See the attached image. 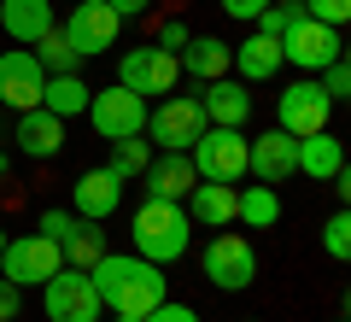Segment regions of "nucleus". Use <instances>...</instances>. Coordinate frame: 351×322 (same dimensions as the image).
Listing matches in <instances>:
<instances>
[{
	"instance_id": "2eb2a0df",
	"label": "nucleus",
	"mask_w": 351,
	"mask_h": 322,
	"mask_svg": "<svg viewBox=\"0 0 351 322\" xmlns=\"http://www.w3.org/2000/svg\"><path fill=\"white\" fill-rule=\"evenodd\" d=\"M252 82L240 76H217V82H199V106H205V124H223V129H246L252 117Z\"/></svg>"
},
{
	"instance_id": "f8f14e48",
	"label": "nucleus",
	"mask_w": 351,
	"mask_h": 322,
	"mask_svg": "<svg viewBox=\"0 0 351 322\" xmlns=\"http://www.w3.org/2000/svg\"><path fill=\"white\" fill-rule=\"evenodd\" d=\"M339 53H346V36H339L334 24H316V18H299V24L281 36V59L299 65L304 76H316L322 65H334Z\"/></svg>"
},
{
	"instance_id": "423d86ee",
	"label": "nucleus",
	"mask_w": 351,
	"mask_h": 322,
	"mask_svg": "<svg viewBox=\"0 0 351 322\" xmlns=\"http://www.w3.org/2000/svg\"><path fill=\"white\" fill-rule=\"evenodd\" d=\"M59 270H64V252L47 235H6V246H0V275L12 287H41Z\"/></svg>"
},
{
	"instance_id": "cd10ccee",
	"label": "nucleus",
	"mask_w": 351,
	"mask_h": 322,
	"mask_svg": "<svg viewBox=\"0 0 351 322\" xmlns=\"http://www.w3.org/2000/svg\"><path fill=\"white\" fill-rule=\"evenodd\" d=\"M147 164H152V141H141V135L135 141H112V164H106V170H112L117 182H135Z\"/></svg>"
},
{
	"instance_id": "393cba45",
	"label": "nucleus",
	"mask_w": 351,
	"mask_h": 322,
	"mask_svg": "<svg viewBox=\"0 0 351 322\" xmlns=\"http://www.w3.org/2000/svg\"><path fill=\"white\" fill-rule=\"evenodd\" d=\"M59 252H64V264H71V270H94V264L106 258V229L94 223V217H76L71 235L59 240Z\"/></svg>"
},
{
	"instance_id": "f257e3e1",
	"label": "nucleus",
	"mask_w": 351,
	"mask_h": 322,
	"mask_svg": "<svg viewBox=\"0 0 351 322\" xmlns=\"http://www.w3.org/2000/svg\"><path fill=\"white\" fill-rule=\"evenodd\" d=\"M100 305L112 317H147L170 299V281H164V264H147L141 252H106L94 270H88Z\"/></svg>"
},
{
	"instance_id": "9d476101",
	"label": "nucleus",
	"mask_w": 351,
	"mask_h": 322,
	"mask_svg": "<svg viewBox=\"0 0 351 322\" xmlns=\"http://www.w3.org/2000/svg\"><path fill=\"white\" fill-rule=\"evenodd\" d=\"M176 76H182V65H176V53H164L158 41H141V47H129L123 59H117V82H123L129 94H141V100L176 94Z\"/></svg>"
},
{
	"instance_id": "a878e982",
	"label": "nucleus",
	"mask_w": 351,
	"mask_h": 322,
	"mask_svg": "<svg viewBox=\"0 0 351 322\" xmlns=\"http://www.w3.org/2000/svg\"><path fill=\"white\" fill-rule=\"evenodd\" d=\"M88 94H94V88H88L76 71H64V76H47L41 106H47L53 117H82V112H88Z\"/></svg>"
},
{
	"instance_id": "aec40b11",
	"label": "nucleus",
	"mask_w": 351,
	"mask_h": 322,
	"mask_svg": "<svg viewBox=\"0 0 351 322\" xmlns=\"http://www.w3.org/2000/svg\"><path fill=\"white\" fill-rule=\"evenodd\" d=\"M281 65H287V59H281V41H276V36H246V41H234L228 71H234L240 82H269Z\"/></svg>"
},
{
	"instance_id": "6e6552de",
	"label": "nucleus",
	"mask_w": 351,
	"mask_h": 322,
	"mask_svg": "<svg viewBox=\"0 0 351 322\" xmlns=\"http://www.w3.org/2000/svg\"><path fill=\"white\" fill-rule=\"evenodd\" d=\"M41 310H47V322H100L106 317L88 270H71V264H64L53 281H41Z\"/></svg>"
},
{
	"instance_id": "72a5a7b5",
	"label": "nucleus",
	"mask_w": 351,
	"mask_h": 322,
	"mask_svg": "<svg viewBox=\"0 0 351 322\" xmlns=\"http://www.w3.org/2000/svg\"><path fill=\"white\" fill-rule=\"evenodd\" d=\"M147 322H199V310L182 305V299H164L158 310H147Z\"/></svg>"
},
{
	"instance_id": "f704fd0d",
	"label": "nucleus",
	"mask_w": 351,
	"mask_h": 322,
	"mask_svg": "<svg viewBox=\"0 0 351 322\" xmlns=\"http://www.w3.org/2000/svg\"><path fill=\"white\" fill-rule=\"evenodd\" d=\"M188 41H193V30L182 24V18H170V24L158 30V47H164V53H182V47H188Z\"/></svg>"
},
{
	"instance_id": "7ed1b4c3",
	"label": "nucleus",
	"mask_w": 351,
	"mask_h": 322,
	"mask_svg": "<svg viewBox=\"0 0 351 322\" xmlns=\"http://www.w3.org/2000/svg\"><path fill=\"white\" fill-rule=\"evenodd\" d=\"M199 270H205V281H211L217 293H246V287L258 281V246H252L246 235L211 229V240H205V252H199Z\"/></svg>"
},
{
	"instance_id": "bb28decb",
	"label": "nucleus",
	"mask_w": 351,
	"mask_h": 322,
	"mask_svg": "<svg viewBox=\"0 0 351 322\" xmlns=\"http://www.w3.org/2000/svg\"><path fill=\"white\" fill-rule=\"evenodd\" d=\"M36 65H41V71H47V76H64V71H76V65H82V59H76V47H71V41H64V30L53 24L47 36L36 41Z\"/></svg>"
},
{
	"instance_id": "a19ab883",
	"label": "nucleus",
	"mask_w": 351,
	"mask_h": 322,
	"mask_svg": "<svg viewBox=\"0 0 351 322\" xmlns=\"http://www.w3.org/2000/svg\"><path fill=\"white\" fill-rule=\"evenodd\" d=\"M0 246H6V229H0Z\"/></svg>"
},
{
	"instance_id": "20e7f679",
	"label": "nucleus",
	"mask_w": 351,
	"mask_h": 322,
	"mask_svg": "<svg viewBox=\"0 0 351 322\" xmlns=\"http://www.w3.org/2000/svg\"><path fill=\"white\" fill-rule=\"evenodd\" d=\"M141 135H152V147H158V152H188L193 141L205 135L199 94H164L158 106H147V129H141Z\"/></svg>"
},
{
	"instance_id": "ddd939ff",
	"label": "nucleus",
	"mask_w": 351,
	"mask_h": 322,
	"mask_svg": "<svg viewBox=\"0 0 351 322\" xmlns=\"http://www.w3.org/2000/svg\"><path fill=\"white\" fill-rule=\"evenodd\" d=\"M246 176L263 187H281L287 176H299V141L287 129H269V135L246 141Z\"/></svg>"
},
{
	"instance_id": "1a4fd4ad",
	"label": "nucleus",
	"mask_w": 351,
	"mask_h": 322,
	"mask_svg": "<svg viewBox=\"0 0 351 322\" xmlns=\"http://www.w3.org/2000/svg\"><path fill=\"white\" fill-rule=\"evenodd\" d=\"M64 41L76 47V59H100V53L117 47V36H123V18L106 6V0H76L71 18H64Z\"/></svg>"
},
{
	"instance_id": "9b49d317",
	"label": "nucleus",
	"mask_w": 351,
	"mask_h": 322,
	"mask_svg": "<svg viewBox=\"0 0 351 322\" xmlns=\"http://www.w3.org/2000/svg\"><path fill=\"white\" fill-rule=\"evenodd\" d=\"M328 117H334V100L322 94L316 76H304V82H293V88H281V94H276V129H287L293 141L328 129Z\"/></svg>"
},
{
	"instance_id": "c756f323",
	"label": "nucleus",
	"mask_w": 351,
	"mask_h": 322,
	"mask_svg": "<svg viewBox=\"0 0 351 322\" xmlns=\"http://www.w3.org/2000/svg\"><path fill=\"white\" fill-rule=\"evenodd\" d=\"M316 82H322V94L334 100V106H346V100H351V65H346V53H339L334 65H322V71H316Z\"/></svg>"
},
{
	"instance_id": "5701e85b",
	"label": "nucleus",
	"mask_w": 351,
	"mask_h": 322,
	"mask_svg": "<svg viewBox=\"0 0 351 322\" xmlns=\"http://www.w3.org/2000/svg\"><path fill=\"white\" fill-rule=\"evenodd\" d=\"M339 170H346V147H339L328 129H316V135L299 141V176H311V182H334Z\"/></svg>"
},
{
	"instance_id": "c9c22d12",
	"label": "nucleus",
	"mask_w": 351,
	"mask_h": 322,
	"mask_svg": "<svg viewBox=\"0 0 351 322\" xmlns=\"http://www.w3.org/2000/svg\"><path fill=\"white\" fill-rule=\"evenodd\" d=\"M18 305H24V287H12L6 275H0V322H12V317H18Z\"/></svg>"
},
{
	"instance_id": "e433bc0d",
	"label": "nucleus",
	"mask_w": 351,
	"mask_h": 322,
	"mask_svg": "<svg viewBox=\"0 0 351 322\" xmlns=\"http://www.w3.org/2000/svg\"><path fill=\"white\" fill-rule=\"evenodd\" d=\"M263 6H269V0H223V12H228V18H240V24H252Z\"/></svg>"
},
{
	"instance_id": "b1692460",
	"label": "nucleus",
	"mask_w": 351,
	"mask_h": 322,
	"mask_svg": "<svg viewBox=\"0 0 351 322\" xmlns=\"http://www.w3.org/2000/svg\"><path fill=\"white\" fill-rule=\"evenodd\" d=\"M234 223H246V229H276L281 223V194L276 187H234Z\"/></svg>"
},
{
	"instance_id": "4be33fe9",
	"label": "nucleus",
	"mask_w": 351,
	"mask_h": 322,
	"mask_svg": "<svg viewBox=\"0 0 351 322\" xmlns=\"http://www.w3.org/2000/svg\"><path fill=\"white\" fill-rule=\"evenodd\" d=\"M228 59H234V47H228L223 36H193L188 47L176 53V65H182L193 82H217V76H228Z\"/></svg>"
},
{
	"instance_id": "f03ea898",
	"label": "nucleus",
	"mask_w": 351,
	"mask_h": 322,
	"mask_svg": "<svg viewBox=\"0 0 351 322\" xmlns=\"http://www.w3.org/2000/svg\"><path fill=\"white\" fill-rule=\"evenodd\" d=\"M129 246L147 264H176L193 246V217L182 199H141L129 217Z\"/></svg>"
},
{
	"instance_id": "0eeeda50",
	"label": "nucleus",
	"mask_w": 351,
	"mask_h": 322,
	"mask_svg": "<svg viewBox=\"0 0 351 322\" xmlns=\"http://www.w3.org/2000/svg\"><path fill=\"white\" fill-rule=\"evenodd\" d=\"M88 124H94L100 141H135L141 129H147V100L129 94L123 82L117 88H94V94H88Z\"/></svg>"
},
{
	"instance_id": "dca6fc26",
	"label": "nucleus",
	"mask_w": 351,
	"mask_h": 322,
	"mask_svg": "<svg viewBox=\"0 0 351 322\" xmlns=\"http://www.w3.org/2000/svg\"><path fill=\"white\" fill-rule=\"evenodd\" d=\"M18 152L24 159H36V164H47V159H59L64 152V117H53L47 106H29V112H18Z\"/></svg>"
},
{
	"instance_id": "4468645a",
	"label": "nucleus",
	"mask_w": 351,
	"mask_h": 322,
	"mask_svg": "<svg viewBox=\"0 0 351 322\" xmlns=\"http://www.w3.org/2000/svg\"><path fill=\"white\" fill-rule=\"evenodd\" d=\"M41 88H47V71L36 65V53H29V47L0 53V100H6L12 112H29V106H41Z\"/></svg>"
},
{
	"instance_id": "473e14b6",
	"label": "nucleus",
	"mask_w": 351,
	"mask_h": 322,
	"mask_svg": "<svg viewBox=\"0 0 351 322\" xmlns=\"http://www.w3.org/2000/svg\"><path fill=\"white\" fill-rule=\"evenodd\" d=\"M71 223H76V211H41V217H36V235H47L53 246H59V240L71 235Z\"/></svg>"
},
{
	"instance_id": "ea45409f",
	"label": "nucleus",
	"mask_w": 351,
	"mask_h": 322,
	"mask_svg": "<svg viewBox=\"0 0 351 322\" xmlns=\"http://www.w3.org/2000/svg\"><path fill=\"white\" fill-rule=\"evenodd\" d=\"M0 176H6V152H0Z\"/></svg>"
},
{
	"instance_id": "6ab92c4d",
	"label": "nucleus",
	"mask_w": 351,
	"mask_h": 322,
	"mask_svg": "<svg viewBox=\"0 0 351 322\" xmlns=\"http://www.w3.org/2000/svg\"><path fill=\"white\" fill-rule=\"evenodd\" d=\"M53 24H59V18H53V0H0V30H6L18 47H36Z\"/></svg>"
},
{
	"instance_id": "c85d7f7f",
	"label": "nucleus",
	"mask_w": 351,
	"mask_h": 322,
	"mask_svg": "<svg viewBox=\"0 0 351 322\" xmlns=\"http://www.w3.org/2000/svg\"><path fill=\"white\" fill-rule=\"evenodd\" d=\"M299 18H304V6H299V0H269V6H263V12L252 18V24H258V36H276V41H281L293 24H299Z\"/></svg>"
},
{
	"instance_id": "f3484780",
	"label": "nucleus",
	"mask_w": 351,
	"mask_h": 322,
	"mask_svg": "<svg viewBox=\"0 0 351 322\" xmlns=\"http://www.w3.org/2000/svg\"><path fill=\"white\" fill-rule=\"evenodd\" d=\"M117 205H123V182H117L106 164H100V170H82V176L71 182V211H76V217H94V223H106Z\"/></svg>"
},
{
	"instance_id": "58836bf2",
	"label": "nucleus",
	"mask_w": 351,
	"mask_h": 322,
	"mask_svg": "<svg viewBox=\"0 0 351 322\" xmlns=\"http://www.w3.org/2000/svg\"><path fill=\"white\" fill-rule=\"evenodd\" d=\"M117 322H147V317H117Z\"/></svg>"
},
{
	"instance_id": "412c9836",
	"label": "nucleus",
	"mask_w": 351,
	"mask_h": 322,
	"mask_svg": "<svg viewBox=\"0 0 351 322\" xmlns=\"http://www.w3.org/2000/svg\"><path fill=\"white\" fill-rule=\"evenodd\" d=\"M182 205H188L193 229H228L234 223V187L228 182H193V194Z\"/></svg>"
},
{
	"instance_id": "4c0bfd02",
	"label": "nucleus",
	"mask_w": 351,
	"mask_h": 322,
	"mask_svg": "<svg viewBox=\"0 0 351 322\" xmlns=\"http://www.w3.org/2000/svg\"><path fill=\"white\" fill-rule=\"evenodd\" d=\"M117 18H141V12H152V0H106Z\"/></svg>"
},
{
	"instance_id": "39448f33",
	"label": "nucleus",
	"mask_w": 351,
	"mask_h": 322,
	"mask_svg": "<svg viewBox=\"0 0 351 322\" xmlns=\"http://www.w3.org/2000/svg\"><path fill=\"white\" fill-rule=\"evenodd\" d=\"M193 176L199 182H228L234 187L246 176V129H223V124H205V135L188 147Z\"/></svg>"
},
{
	"instance_id": "2f4dec72",
	"label": "nucleus",
	"mask_w": 351,
	"mask_h": 322,
	"mask_svg": "<svg viewBox=\"0 0 351 322\" xmlns=\"http://www.w3.org/2000/svg\"><path fill=\"white\" fill-rule=\"evenodd\" d=\"M299 6H304V18H316V24H346V18H351V0H299Z\"/></svg>"
},
{
	"instance_id": "a211bd4d",
	"label": "nucleus",
	"mask_w": 351,
	"mask_h": 322,
	"mask_svg": "<svg viewBox=\"0 0 351 322\" xmlns=\"http://www.w3.org/2000/svg\"><path fill=\"white\" fill-rule=\"evenodd\" d=\"M141 182H147V199H188L199 176H193L188 152H152V164L141 170Z\"/></svg>"
},
{
	"instance_id": "7c9ffc66",
	"label": "nucleus",
	"mask_w": 351,
	"mask_h": 322,
	"mask_svg": "<svg viewBox=\"0 0 351 322\" xmlns=\"http://www.w3.org/2000/svg\"><path fill=\"white\" fill-rule=\"evenodd\" d=\"M322 252H328V258H339V264L351 258V217H346V211H334V217L322 223Z\"/></svg>"
}]
</instances>
